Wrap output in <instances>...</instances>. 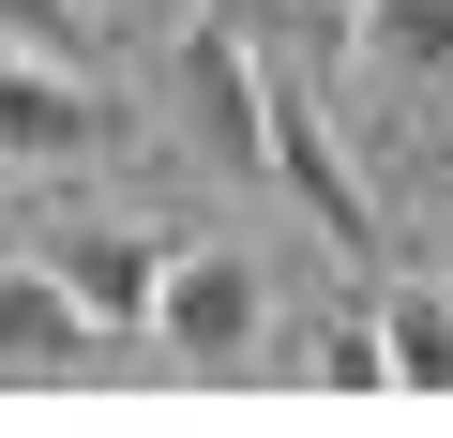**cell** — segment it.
Instances as JSON below:
<instances>
[{"label":"cell","instance_id":"obj_1","mask_svg":"<svg viewBox=\"0 0 453 438\" xmlns=\"http://www.w3.org/2000/svg\"><path fill=\"white\" fill-rule=\"evenodd\" d=\"M257 318H273V288H257L242 242H166V257H151V303H136V333H151L166 363H242Z\"/></svg>","mask_w":453,"mask_h":438},{"label":"cell","instance_id":"obj_2","mask_svg":"<svg viewBox=\"0 0 453 438\" xmlns=\"http://www.w3.org/2000/svg\"><path fill=\"white\" fill-rule=\"evenodd\" d=\"M181 106H196V136L226 166H273V76H257L242 31H181Z\"/></svg>","mask_w":453,"mask_h":438},{"label":"cell","instance_id":"obj_3","mask_svg":"<svg viewBox=\"0 0 453 438\" xmlns=\"http://www.w3.org/2000/svg\"><path fill=\"white\" fill-rule=\"evenodd\" d=\"M106 136V91L91 76H61V61H0V151H16V166H61V151H91Z\"/></svg>","mask_w":453,"mask_h":438},{"label":"cell","instance_id":"obj_4","mask_svg":"<svg viewBox=\"0 0 453 438\" xmlns=\"http://www.w3.org/2000/svg\"><path fill=\"white\" fill-rule=\"evenodd\" d=\"M151 257H166L151 227H61V242H46V273L91 303V333H136V303H151Z\"/></svg>","mask_w":453,"mask_h":438},{"label":"cell","instance_id":"obj_5","mask_svg":"<svg viewBox=\"0 0 453 438\" xmlns=\"http://www.w3.org/2000/svg\"><path fill=\"white\" fill-rule=\"evenodd\" d=\"M363 76L378 91H453V0H363Z\"/></svg>","mask_w":453,"mask_h":438},{"label":"cell","instance_id":"obj_6","mask_svg":"<svg viewBox=\"0 0 453 438\" xmlns=\"http://www.w3.org/2000/svg\"><path fill=\"white\" fill-rule=\"evenodd\" d=\"M273 181H288V196L318 211L333 242H363V181H348V151L318 136V106H288V91H273Z\"/></svg>","mask_w":453,"mask_h":438},{"label":"cell","instance_id":"obj_7","mask_svg":"<svg viewBox=\"0 0 453 438\" xmlns=\"http://www.w3.org/2000/svg\"><path fill=\"white\" fill-rule=\"evenodd\" d=\"M0 363H91V303L31 257V273H0Z\"/></svg>","mask_w":453,"mask_h":438},{"label":"cell","instance_id":"obj_8","mask_svg":"<svg viewBox=\"0 0 453 438\" xmlns=\"http://www.w3.org/2000/svg\"><path fill=\"white\" fill-rule=\"evenodd\" d=\"M378 363L408 393H453V288H393L378 303Z\"/></svg>","mask_w":453,"mask_h":438},{"label":"cell","instance_id":"obj_9","mask_svg":"<svg viewBox=\"0 0 453 438\" xmlns=\"http://www.w3.org/2000/svg\"><path fill=\"white\" fill-rule=\"evenodd\" d=\"M318 378H333V393H378V378H393V363H378V318H333V333H318Z\"/></svg>","mask_w":453,"mask_h":438},{"label":"cell","instance_id":"obj_10","mask_svg":"<svg viewBox=\"0 0 453 438\" xmlns=\"http://www.w3.org/2000/svg\"><path fill=\"white\" fill-rule=\"evenodd\" d=\"M0 31H16L31 61H61V46H76V0H0Z\"/></svg>","mask_w":453,"mask_h":438}]
</instances>
